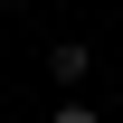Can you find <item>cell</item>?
<instances>
[{
	"mask_svg": "<svg viewBox=\"0 0 123 123\" xmlns=\"http://www.w3.org/2000/svg\"><path fill=\"white\" fill-rule=\"evenodd\" d=\"M57 123H95V104H66V114H57Z\"/></svg>",
	"mask_w": 123,
	"mask_h": 123,
	"instance_id": "obj_1",
	"label": "cell"
},
{
	"mask_svg": "<svg viewBox=\"0 0 123 123\" xmlns=\"http://www.w3.org/2000/svg\"><path fill=\"white\" fill-rule=\"evenodd\" d=\"M0 10H10V0H0Z\"/></svg>",
	"mask_w": 123,
	"mask_h": 123,
	"instance_id": "obj_2",
	"label": "cell"
}]
</instances>
